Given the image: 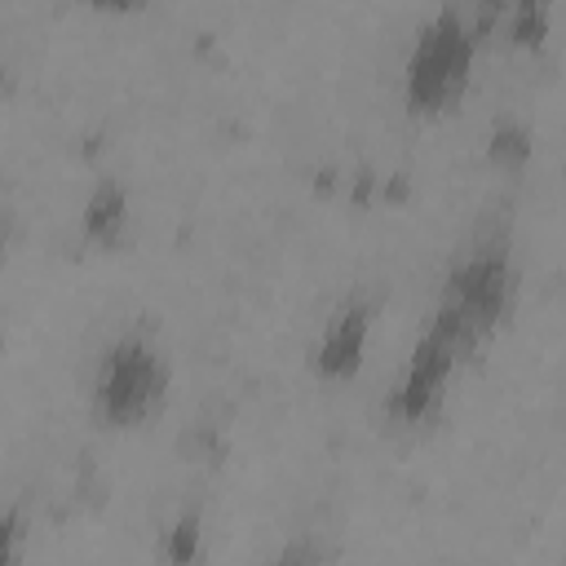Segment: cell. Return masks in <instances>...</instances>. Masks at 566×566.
<instances>
[{
	"mask_svg": "<svg viewBox=\"0 0 566 566\" xmlns=\"http://www.w3.org/2000/svg\"><path fill=\"white\" fill-rule=\"evenodd\" d=\"M22 557V513L9 504L0 509V566H18Z\"/></svg>",
	"mask_w": 566,
	"mask_h": 566,
	"instance_id": "obj_10",
	"label": "cell"
},
{
	"mask_svg": "<svg viewBox=\"0 0 566 566\" xmlns=\"http://www.w3.org/2000/svg\"><path fill=\"white\" fill-rule=\"evenodd\" d=\"M513 287H517V274H513V256H509V243L504 239H486L478 243L447 279V292H442V305L455 310L473 336H486L513 305Z\"/></svg>",
	"mask_w": 566,
	"mask_h": 566,
	"instance_id": "obj_4",
	"label": "cell"
},
{
	"mask_svg": "<svg viewBox=\"0 0 566 566\" xmlns=\"http://www.w3.org/2000/svg\"><path fill=\"white\" fill-rule=\"evenodd\" d=\"M491 159L495 164H504V168H522L526 159H531V133L522 128V124H500L495 133H491Z\"/></svg>",
	"mask_w": 566,
	"mask_h": 566,
	"instance_id": "obj_8",
	"label": "cell"
},
{
	"mask_svg": "<svg viewBox=\"0 0 566 566\" xmlns=\"http://www.w3.org/2000/svg\"><path fill=\"white\" fill-rule=\"evenodd\" d=\"M473 345H478L473 327H469L455 310L438 305L429 332L416 340V349H411V358H407V371H402V380H398V389H394V402H389L394 416L407 420V424L429 420L433 407L442 402V385H447L451 367H455L460 354H469Z\"/></svg>",
	"mask_w": 566,
	"mask_h": 566,
	"instance_id": "obj_3",
	"label": "cell"
},
{
	"mask_svg": "<svg viewBox=\"0 0 566 566\" xmlns=\"http://www.w3.org/2000/svg\"><path fill=\"white\" fill-rule=\"evenodd\" d=\"M168 394V363L146 336H119L93 376V411L102 424L133 429L159 411Z\"/></svg>",
	"mask_w": 566,
	"mask_h": 566,
	"instance_id": "obj_1",
	"label": "cell"
},
{
	"mask_svg": "<svg viewBox=\"0 0 566 566\" xmlns=\"http://www.w3.org/2000/svg\"><path fill=\"white\" fill-rule=\"evenodd\" d=\"M80 230L97 248H115L124 239V230H128V195H124V186L115 177H102L88 190L84 212H80Z\"/></svg>",
	"mask_w": 566,
	"mask_h": 566,
	"instance_id": "obj_6",
	"label": "cell"
},
{
	"mask_svg": "<svg viewBox=\"0 0 566 566\" xmlns=\"http://www.w3.org/2000/svg\"><path fill=\"white\" fill-rule=\"evenodd\" d=\"M371 301L363 296H349L323 327L318 345H314V371L323 380H349L358 367H363V354H367V340H371Z\"/></svg>",
	"mask_w": 566,
	"mask_h": 566,
	"instance_id": "obj_5",
	"label": "cell"
},
{
	"mask_svg": "<svg viewBox=\"0 0 566 566\" xmlns=\"http://www.w3.org/2000/svg\"><path fill=\"white\" fill-rule=\"evenodd\" d=\"M274 566H314V553H310V544H287Z\"/></svg>",
	"mask_w": 566,
	"mask_h": 566,
	"instance_id": "obj_11",
	"label": "cell"
},
{
	"mask_svg": "<svg viewBox=\"0 0 566 566\" xmlns=\"http://www.w3.org/2000/svg\"><path fill=\"white\" fill-rule=\"evenodd\" d=\"M199 553H203V513H199V504H190L164 531V562L168 566H195Z\"/></svg>",
	"mask_w": 566,
	"mask_h": 566,
	"instance_id": "obj_7",
	"label": "cell"
},
{
	"mask_svg": "<svg viewBox=\"0 0 566 566\" xmlns=\"http://www.w3.org/2000/svg\"><path fill=\"white\" fill-rule=\"evenodd\" d=\"M0 248H4V208H0Z\"/></svg>",
	"mask_w": 566,
	"mask_h": 566,
	"instance_id": "obj_12",
	"label": "cell"
},
{
	"mask_svg": "<svg viewBox=\"0 0 566 566\" xmlns=\"http://www.w3.org/2000/svg\"><path fill=\"white\" fill-rule=\"evenodd\" d=\"M473 27L460 9H438L407 53V102L411 111H442L464 93L469 66H473Z\"/></svg>",
	"mask_w": 566,
	"mask_h": 566,
	"instance_id": "obj_2",
	"label": "cell"
},
{
	"mask_svg": "<svg viewBox=\"0 0 566 566\" xmlns=\"http://www.w3.org/2000/svg\"><path fill=\"white\" fill-rule=\"evenodd\" d=\"M544 27H548V4H539V0H522V4L509 9V40H517V44H535V40H544Z\"/></svg>",
	"mask_w": 566,
	"mask_h": 566,
	"instance_id": "obj_9",
	"label": "cell"
}]
</instances>
